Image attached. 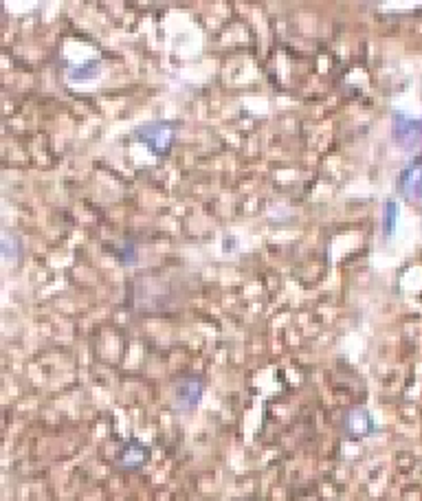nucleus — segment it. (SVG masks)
I'll list each match as a JSON object with an SVG mask.
<instances>
[{"mask_svg": "<svg viewBox=\"0 0 422 501\" xmlns=\"http://www.w3.org/2000/svg\"><path fill=\"white\" fill-rule=\"evenodd\" d=\"M99 75H102V59H97V57H93V59H86V62H82V64L73 66V69L66 73L69 82H73V84L93 82V79H97Z\"/></svg>", "mask_w": 422, "mask_h": 501, "instance_id": "nucleus-8", "label": "nucleus"}, {"mask_svg": "<svg viewBox=\"0 0 422 501\" xmlns=\"http://www.w3.org/2000/svg\"><path fill=\"white\" fill-rule=\"evenodd\" d=\"M176 132H178V122L160 119V122H148V124L136 126L130 132V136L136 143H143L152 154L168 156L176 141Z\"/></svg>", "mask_w": 422, "mask_h": 501, "instance_id": "nucleus-2", "label": "nucleus"}, {"mask_svg": "<svg viewBox=\"0 0 422 501\" xmlns=\"http://www.w3.org/2000/svg\"><path fill=\"white\" fill-rule=\"evenodd\" d=\"M152 457V449L141 442L139 437H128L126 442L119 447V455H117V466L124 471H141Z\"/></svg>", "mask_w": 422, "mask_h": 501, "instance_id": "nucleus-6", "label": "nucleus"}, {"mask_svg": "<svg viewBox=\"0 0 422 501\" xmlns=\"http://www.w3.org/2000/svg\"><path fill=\"white\" fill-rule=\"evenodd\" d=\"M398 189L409 200H422V156H416L400 170Z\"/></svg>", "mask_w": 422, "mask_h": 501, "instance_id": "nucleus-7", "label": "nucleus"}, {"mask_svg": "<svg viewBox=\"0 0 422 501\" xmlns=\"http://www.w3.org/2000/svg\"><path fill=\"white\" fill-rule=\"evenodd\" d=\"M187 293L189 282L176 273H143L132 282V304L143 312H168L183 304Z\"/></svg>", "mask_w": 422, "mask_h": 501, "instance_id": "nucleus-1", "label": "nucleus"}, {"mask_svg": "<svg viewBox=\"0 0 422 501\" xmlns=\"http://www.w3.org/2000/svg\"><path fill=\"white\" fill-rule=\"evenodd\" d=\"M392 134L394 141L405 152H416L422 146V119H411L396 110L392 114Z\"/></svg>", "mask_w": 422, "mask_h": 501, "instance_id": "nucleus-5", "label": "nucleus"}, {"mask_svg": "<svg viewBox=\"0 0 422 501\" xmlns=\"http://www.w3.org/2000/svg\"><path fill=\"white\" fill-rule=\"evenodd\" d=\"M23 237H20L16 231L5 229L3 231V257L5 259H13V262H20L23 259Z\"/></svg>", "mask_w": 422, "mask_h": 501, "instance_id": "nucleus-9", "label": "nucleus"}, {"mask_svg": "<svg viewBox=\"0 0 422 501\" xmlns=\"http://www.w3.org/2000/svg\"><path fill=\"white\" fill-rule=\"evenodd\" d=\"M207 391V380L200 374H183L172 383V409L178 415H189L198 409Z\"/></svg>", "mask_w": 422, "mask_h": 501, "instance_id": "nucleus-3", "label": "nucleus"}, {"mask_svg": "<svg viewBox=\"0 0 422 501\" xmlns=\"http://www.w3.org/2000/svg\"><path fill=\"white\" fill-rule=\"evenodd\" d=\"M341 429H344V435L352 442H361V440H368L374 433H378V425L372 415V411L363 405L350 407L344 418H341Z\"/></svg>", "mask_w": 422, "mask_h": 501, "instance_id": "nucleus-4", "label": "nucleus"}, {"mask_svg": "<svg viewBox=\"0 0 422 501\" xmlns=\"http://www.w3.org/2000/svg\"><path fill=\"white\" fill-rule=\"evenodd\" d=\"M398 216H400V207L396 198H387L383 205V235L392 237L398 225Z\"/></svg>", "mask_w": 422, "mask_h": 501, "instance_id": "nucleus-10", "label": "nucleus"}]
</instances>
